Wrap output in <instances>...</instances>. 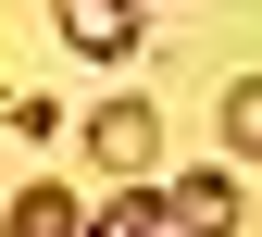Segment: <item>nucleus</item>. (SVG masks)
<instances>
[{
	"mask_svg": "<svg viewBox=\"0 0 262 237\" xmlns=\"http://www.w3.org/2000/svg\"><path fill=\"white\" fill-rule=\"evenodd\" d=\"M138 13H150V0H138Z\"/></svg>",
	"mask_w": 262,
	"mask_h": 237,
	"instance_id": "0eeeda50",
	"label": "nucleus"
},
{
	"mask_svg": "<svg viewBox=\"0 0 262 237\" xmlns=\"http://www.w3.org/2000/svg\"><path fill=\"white\" fill-rule=\"evenodd\" d=\"M225 150H237V162H262V75H237V88H225Z\"/></svg>",
	"mask_w": 262,
	"mask_h": 237,
	"instance_id": "423d86ee",
	"label": "nucleus"
},
{
	"mask_svg": "<svg viewBox=\"0 0 262 237\" xmlns=\"http://www.w3.org/2000/svg\"><path fill=\"white\" fill-rule=\"evenodd\" d=\"M0 237H88V200L62 187V175H38V187H13V212H0Z\"/></svg>",
	"mask_w": 262,
	"mask_h": 237,
	"instance_id": "20e7f679",
	"label": "nucleus"
},
{
	"mask_svg": "<svg viewBox=\"0 0 262 237\" xmlns=\"http://www.w3.org/2000/svg\"><path fill=\"white\" fill-rule=\"evenodd\" d=\"M162 225H175V237H225V225H237V175H225V162L162 175Z\"/></svg>",
	"mask_w": 262,
	"mask_h": 237,
	"instance_id": "f03ea898",
	"label": "nucleus"
},
{
	"mask_svg": "<svg viewBox=\"0 0 262 237\" xmlns=\"http://www.w3.org/2000/svg\"><path fill=\"white\" fill-rule=\"evenodd\" d=\"M50 13H62V50L75 62H125L138 50V0H50Z\"/></svg>",
	"mask_w": 262,
	"mask_h": 237,
	"instance_id": "7ed1b4c3",
	"label": "nucleus"
},
{
	"mask_svg": "<svg viewBox=\"0 0 262 237\" xmlns=\"http://www.w3.org/2000/svg\"><path fill=\"white\" fill-rule=\"evenodd\" d=\"M88 237H175L162 225V187H113L100 212H88Z\"/></svg>",
	"mask_w": 262,
	"mask_h": 237,
	"instance_id": "39448f33",
	"label": "nucleus"
},
{
	"mask_svg": "<svg viewBox=\"0 0 262 237\" xmlns=\"http://www.w3.org/2000/svg\"><path fill=\"white\" fill-rule=\"evenodd\" d=\"M75 150L100 162V175H125V187H162V113H150V100H100Z\"/></svg>",
	"mask_w": 262,
	"mask_h": 237,
	"instance_id": "f257e3e1",
	"label": "nucleus"
}]
</instances>
